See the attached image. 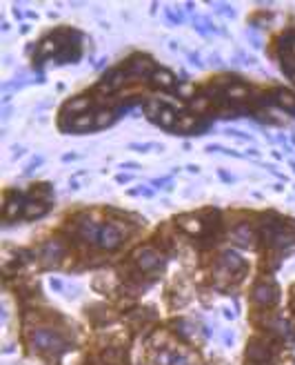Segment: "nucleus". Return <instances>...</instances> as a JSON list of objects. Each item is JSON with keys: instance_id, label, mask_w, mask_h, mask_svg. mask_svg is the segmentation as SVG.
I'll return each instance as SVG.
<instances>
[{"instance_id": "a878e982", "label": "nucleus", "mask_w": 295, "mask_h": 365, "mask_svg": "<svg viewBox=\"0 0 295 365\" xmlns=\"http://www.w3.org/2000/svg\"><path fill=\"white\" fill-rule=\"evenodd\" d=\"M87 107H89V100L87 98H76V100H71L69 105H67V112L76 114V112H82V109H87Z\"/></svg>"}, {"instance_id": "e433bc0d", "label": "nucleus", "mask_w": 295, "mask_h": 365, "mask_svg": "<svg viewBox=\"0 0 295 365\" xmlns=\"http://www.w3.org/2000/svg\"><path fill=\"white\" fill-rule=\"evenodd\" d=\"M76 158H78V154H73V151H71V154H65V156H63V161L69 163V161H76Z\"/></svg>"}, {"instance_id": "393cba45", "label": "nucleus", "mask_w": 295, "mask_h": 365, "mask_svg": "<svg viewBox=\"0 0 295 365\" xmlns=\"http://www.w3.org/2000/svg\"><path fill=\"white\" fill-rule=\"evenodd\" d=\"M178 132H191L195 129V118L191 116H184V118H178V125H175Z\"/></svg>"}, {"instance_id": "aec40b11", "label": "nucleus", "mask_w": 295, "mask_h": 365, "mask_svg": "<svg viewBox=\"0 0 295 365\" xmlns=\"http://www.w3.org/2000/svg\"><path fill=\"white\" fill-rule=\"evenodd\" d=\"M47 212V205L45 203H27L24 205V218H40L42 214Z\"/></svg>"}, {"instance_id": "f03ea898", "label": "nucleus", "mask_w": 295, "mask_h": 365, "mask_svg": "<svg viewBox=\"0 0 295 365\" xmlns=\"http://www.w3.org/2000/svg\"><path fill=\"white\" fill-rule=\"evenodd\" d=\"M32 345L40 352H56V354L67 352V341L58 332L45 330V327H38L32 332Z\"/></svg>"}, {"instance_id": "f8f14e48", "label": "nucleus", "mask_w": 295, "mask_h": 365, "mask_svg": "<svg viewBox=\"0 0 295 365\" xmlns=\"http://www.w3.org/2000/svg\"><path fill=\"white\" fill-rule=\"evenodd\" d=\"M153 361H156V365H191L187 356L175 354V352H160Z\"/></svg>"}, {"instance_id": "f704fd0d", "label": "nucleus", "mask_w": 295, "mask_h": 365, "mask_svg": "<svg viewBox=\"0 0 295 365\" xmlns=\"http://www.w3.org/2000/svg\"><path fill=\"white\" fill-rule=\"evenodd\" d=\"M115 180H118V182H129V180H131V176H129V174H120V176H115Z\"/></svg>"}, {"instance_id": "c9c22d12", "label": "nucleus", "mask_w": 295, "mask_h": 365, "mask_svg": "<svg viewBox=\"0 0 295 365\" xmlns=\"http://www.w3.org/2000/svg\"><path fill=\"white\" fill-rule=\"evenodd\" d=\"M220 178L229 182V180H233V176H229V174H226V169H220Z\"/></svg>"}, {"instance_id": "f3484780", "label": "nucleus", "mask_w": 295, "mask_h": 365, "mask_svg": "<svg viewBox=\"0 0 295 365\" xmlns=\"http://www.w3.org/2000/svg\"><path fill=\"white\" fill-rule=\"evenodd\" d=\"M275 105L286 109V112H295V94L286 89H278L275 91Z\"/></svg>"}, {"instance_id": "a211bd4d", "label": "nucleus", "mask_w": 295, "mask_h": 365, "mask_svg": "<svg viewBox=\"0 0 295 365\" xmlns=\"http://www.w3.org/2000/svg\"><path fill=\"white\" fill-rule=\"evenodd\" d=\"M24 205H27V203H24V198H22V196H14L11 200H7V205H5L3 216L7 218V221H9V218H16V216L24 210Z\"/></svg>"}, {"instance_id": "423d86ee", "label": "nucleus", "mask_w": 295, "mask_h": 365, "mask_svg": "<svg viewBox=\"0 0 295 365\" xmlns=\"http://www.w3.org/2000/svg\"><path fill=\"white\" fill-rule=\"evenodd\" d=\"M136 260H138V267L142 272H156V270L162 267V256H160L156 249H151V247L140 249V252L136 254Z\"/></svg>"}, {"instance_id": "58836bf2", "label": "nucleus", "mask_w": 295, "mask_h": 365, "mask_svg": "<svg viewBox=\"0 0 295 365\" xmlns=\"http://www.w3.org/2000/svg\"><path fill=\"white\" fill-rule=\"evenodd\" d=\"M189 172L195 174V172H200V167H198V165H189Z\"/></svg>"}, {"instance_id": "ea45409f", "label": "nucleus", "mask_w": 295, "mask_h": 365, "mask_svg": "<svg viewBox=\"0 0 295 365\" xmlns=\"http://www.w3.org/2000/svg\"><path fill=\"white\" fill-rule=\"evenodd\" d=\"M51 288H53V290H60V288H63V285H60L58 281H51Z\"/></svg>"}, {"instance_id": "6e6552de", "label": "nucleus", "mask_w": 295, "mask_h": 365, "mask_svg": "<svg viewBox=\"0 0 295 365\" xmlns=\"http://www.w3.org/2000/svg\"><path fill=\"white\" fill-rule=\"evenodd\" d=\"M100 227L102 225H96L91 218H80L78 225H76L80 239L87 241V243H96V245H98V236H100Z\"/></svg>"}, {"instance_id": "4be33fe9", "label": "nucleus", "mask_w": 295, "mask_h": 365, "mask_svg": "<svg viewBox=\"0 0 295 365\" xmlns=\"http://www.w3.org/2000/svg\"><path fill=\"white\" fill-rule=\"evenodd\" d=\"M56 51H58V42H56V38H47V40L40 45L38 60H45L47 56H51V54H56Z\"/></svg>"}, {"instance_id": "0eeeda50", "label": "nucleus", "mask_w": 295, "mask_h": 365, "mask_svg": "<svg viewBox=\"0 0 295 365\" xmlns=\"http://www.w3.org/2000/svg\"><path fill=\"white\" fill-rule=\"evenodd\" d=\"M129 74L125 69H113V71H109L107 76L102 78V83L98 85V89L102 91V94H111V91H115V89H120L122 85H125V78H127Z\"/></svg>"}, {"instance_id": "6ab92c4d", "label": "nucleus", "mask_w": 295, "mask_h": 365, "mask_svg": "<svg viewBox=\"0 0 295 365\" xmlns=\"http://www.w3.org/2000/svg\"><path fill=\"white\" fill-rule=\"evenodd\" d=\"M178 223H180V227H182V229H187V232H191V234H200V232H202V221H200V218L182 216Z\"/></svg>"}, {"instance_id": "c85d7f7f", "label": "nucleus", "mask_w": 295, "mask_h": 365, "mask_svg": "<svg viewBox=\"0 0 295 365\" xmlns=\"http://www.w3.org/2000/svg\"><path fill=\"white\" fill-rule=\"evenodd\" d=\"M42 163H45V158H42V156H36V158H32V163H29V165L24 167V174H32L36 167H38V165H42Z\"/></svg>"}, {"instance_id": "2f4dec72", "label": "nucleus", "mask_w": 295, "mask_h": 365, "mask_svg": "<svg viewBox=\"0 0 295 365\" xmlns=\"http://www.w3.org/2000/svg\"><path fill=\"white\" fill-rule=\"evenodd\" d=\"M131 194H133V196H136V194H142V196L151 198V196H153V190H151V187H144V185H140V187H136V190H131Z\"/></svg>"}, {"instance_id": "412c9836", "label": "nucleus", "mask_w": 295, "mask_h": 365, "mask_svg": "<svg viewBox=\"0 0 295 365\" xmlns=\"http://www.w3.org/2000/svg\"><path fill=\"white\" fill-rule=\"evenodd\" d=\"M224 96L229 100H240V98H244V96H249V89L244 87V85H231V87L224 89Z\"/></svg>"}, {"instance_id": "7ed1b4c3", "label": "nucleus", "mask_w": 295, "mask_h": 365, "mask_svg": "<svg viewBox=\"0 0 295 365\" xmlns=\"http://www.w3.org/2000/svg\"><path fill=\"white\" fill-rule=\"evenodd\" d=\"M253 299L257 305H262V307H271L278 303L280 299V292L278 288L271 283V281H262V283H257L255 285V290H253Z\"/></svg>"}, {"instance_id": "ddd939ff", "label": "nucleus", "mask_w": 295, "mask_h": 365, "mask_svg": "<svg viewBox=\"0 0 295 365\" xmlns=\"http://www.w3.org/2000/svg\"><path fill=\"white\" fill-rule=\"evenodd\" d=\"M156 123H158L160 127H164V129H175V125H178V116H175L173 107L162 105V109H160V114H158V120H156Z\"/></svg>"}, {"instance_id": "bb28decb", "label": "nucleus", "mask_w": 295, "mask_h": 365, "mask_svg": "<svg viewBox=\"0 0 295 365\" xmlns=\"http://www.w3.org/2000/svg\"><path fill=\"white\" fill-rule=\"evenodd\" d=\"M111 120H113L111 112H100L96 116V129H100V127H104V125H111Z\"/></svg>"}, {"instance_id": "dca6fc26", "label": "nucleus", "mask_w": 295, "mask_h": 365, "mask_svg": "<svg viewBox=\"0 0 295 365\" xmlns=\"http://www.w3.org/2000/svg\"><path fill=\"white\" fill-rule=\"evenodd\" d=\"M151 81L156 83V85H160V87H164V89H171V87L175 85V76L171 74L169 69H162V67H160V69L153 71Z\"/></svg>"}, {"instance_id": "39448f33", "label": "nucleus", "mask_w": 295, "mask_h": 365, "mask_svg": "<svg viewBox=\"0 0 295 365\" xmlns=\"http://www.w3.org/2000/svg\"><path fill=\"white\" fill-rule=\"evenodd\" d=\"M122 243V229L115 225H102L100 236H98V247L102 249H115Z\"/></svg>"}, {"instance_id": "4c0bfd02", "label": "nucleus", "mask_w": 295, "mask_h": 365, "mask_svg": "<svg viewBox=\"0 0 295 365\" xmlns=\"http://www.w3.org/2000/svg\"><path fill=\"white\" fill-rule=\"evenodd\" d=\"M122 167H127V169H136L138 165H136V163H125V165H122Z\"/></svg>"}, {"instance_id": "9b49d317", "label": "nucleus", "mask_w": 295, "mask_h": 365, "mask_svg": "<svg viewBox=\"0 0 295 365\" xmlns=\"http://www.w3.org/2000/svg\"><path fill=\"white\" fill-rule=\"evenodd\" d=\"M233 239H235L238 245L251 247L255 243V234H253V229H251L249 225H240V227L233 229Z\"/></svg>"}, {"instance_id": "1a4fd4ad", "label": "nucleus", "mask_w": 295, "mask_h": 365, "mask_svg": "<svg viewBox=\"0 0 295 365\" xmlns=\"http://www.w3.org/2000/svg\"><path fill=\"white\" fill-rule=\"evenodd\" d=\"M153 71H156V67H153V63L146 56H138L127 67L129 76H153Z\"/></svg>"}, {"instance_id": "7c9ffc66", "label": "nucleus", "mask_w": 295, "mask_h": 365, "mask_svg": "<svg viewBox=\"0 0 295 365\" xmlns=\"http://www.w3.org/2000/svg\"><path fill=\"white\" fill-rule=\"evenodd\" d=\"M226 134H229V136H235V138H240V141H251V138L253 136H249V134H244V132H240V129H226Z\"/></svg>"}, {"instance_id": "f257e3e1", "label": "nucleus", "mask_w": 295, "mask_h": 365, "mask_svg": "<svg viewBox=\"0 0 295 365\" xmlns=\"http://www.w3.org/2000/svg\"><path fill=\"white\" fill-rule=\"evenodd\" d=\"M264 239L275 247H291L295 245V223H286L280 218L264 221Z\"/></svg>"}, {"instance_id": "473e14b6", "label": "nucleus", "mask_w": 295, "mask_h": 365, "mask_svg": "<svg viewBox=\"0 0 295 365\" xmlns=\"http://www.w3.org/2000/svg\"><path fill=\"white\" fill-rule=\"evenodd\" d=\"M275 327H278V334H282V336H284V334H291V325L286 323V321H278V323H275Z\"/></svg>"}, {"instance_id": "c756f323", "label": "nucleus", "mask_w": 295, "mask_h": 365, "mask_svg": "<svg viewBox=\"0 0 295 365\" xmlns=\"http://www.w3.org/2000/svg\"><path fill=\"white\" fill-rule=\"evenodd\" d=\"M211 7H216V9H220L224 16H235V11H233V7H229V5H222V3H211Z\"/></svg>"}, {"instance_id": "9d476101", "label": "nucleus", "mask_w": 295, "mask_h": 365, "mask_svg": "<svg viewBox=\"0 0 295 365\" xmlns=\"http://www.w3.org/2000/svg\"><path fill=\"white\" fill-rule=\"evenodd\" d=\"M65 254V245L58 241H49L45 243V247H42V258L47 260V263H56V260L63 258Z\"/></svg>"}, {"instance_id": "5701e85b", "label": "nucleus", "mask_w": 295, "mask_h": 365, "mask_svg": "<svg viewBox=\"0 0 295 365\" xmlns=\"http://www.w3.org/2000/svg\"><path fill=\"white\" fill-rule=\"evenodd\" d=\"M282 54L288 58H295V34H286L282 38Z\"/></svg>"}, {"instance_id": "2eb2a0df", "label": "nucleus", "mask_w": 295, "mask_h": 365, "mask_svg": "<svg viewBox=\"0 0 295 365\" xmlns=\"http://www.w3.org/2000/svg\"><path fill=\"white\" fill-rule=\"evenodd\" d=\"M87 129H96V116L80 114V116L71 120V132H87Z\"/></svg>"}, {"instance_id": "20e7f679", "label": "nucleus", "mask_w": 295, "mask_h": 365, "mask_svg": "<svg viewBox=\"0 0 295 365\" xmlns=\"http://www.w3.org/2000/svg\"><path fill=\"white\" fill-rule=\"evenodd\" d=\"M247 365H271V352L260 341H251L247 348Z\"/></svg>"}, {"instance_id": "cd10ccee", "label": "nucleus", "mask_w": 295, "mask_h": 365, "mask_svg": "<svg viewBox=\"0 0 295 365\" xmlns=\"http://www.w3.org/2000/svg\"><path fill=\"white\" fill-rule=\"evenodd\" d=\"M164 14H167V18H169L171 22H178V25H180V22H184V14H182L180 9H178V11H173V9H167V11H164Z\"/></svg>"}, {"instance_id": "b1692460", "label": "nucleus", "mask_w": 295, "mask_h": 365, "mask_svg": "<svg viewBox=\"0 0 295 365\" xmlns=\"http://www.w3.org/2000/svg\"><path fill=\"white\" fill-rule=\"evenodd\" d=\"M209 105H211V100H209L206 96H200V98H193L189 107H191V112L202 114V112H206V109H209Z\"/></svg>"}, {"instance_id": "72a5a7b5", "label": "nucleus", "mask_w": 295, "mask_h": 365, "mask_svg": "<svg viewBox=\"0 0 295 365\" xmlns=\"http://www.w3.org/2000/svg\"><path fill=\"white\" fill-rule=\"evenodd\" d=\"M156 145H149V143H144V145H138V143H133L131 145V149H136V151H149V149H153Z\"/></svg>"}, {"instance_id": "4468645a", "label": "nucleus", "mask_w": 295, "mask_h": 365, "mask_svg": "<svg viewBox=\"0 0 295 365\" xmlns=\"http://www.w3.org/2000/svg\"><path fill=\"white\" fill-rule=\"evenodd\" d=\"M220 265H222L224 270H229V272H238V270H242L244 267V258L240 256V254H235V252H224L222 256H220Z\"/></svg>"}]
</instances>
